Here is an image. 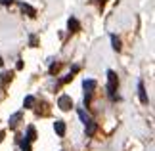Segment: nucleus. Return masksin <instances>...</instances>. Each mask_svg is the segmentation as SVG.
Listing matches in <instances>:
<instances>
[{
  "label": "nucleus",
  "instance_id": "obj_11",
  "mask_svg": "<svg viewBox=\"0 0 155 151\" xmlns=\"http://www.w3.org/2000/svg\"><path fill=\"white\" fill-rule=\"evenodd\" d=\"M111 42H113V48H115V50L119 52V50H121V40H119L117 37H115V34H113V37H111Z\"/></svg>",
  "mask_w": 155,
  "mask_h": 151
},
{
  "label": "nucleus",
  "instance_id": "obj_3",
  "mask_svg": "<svg viewBox=\"0 0 155 151\" xmlns=\"http://www.w3.org/2000/svg\"><path fill=\"white\" fill-rule=\"evenodd\" d=\"M82 86H84V90H86V96H90V94H92V90L96 88V80L88 78V80H84V82H82Z\"/></svg>",
  "mask_w": 155,
  "mask_h": 151
},
{
  "label": "nucleus",
  "instance_id": "obj_5",
  "mask_svg": "<svg viewBox=\"0 0 155 151\" xmlns=\"http://www.w3.org/2000/svg\"><path fill=\"white\" fill-rule=\"evenodd\" d=\"M54 128H56L58 136H63V134H65V123H63V120H56V124H54Z\"/></svg>",
  "mask_w": 155,
  "mask_h": 151
},
{
  "label": "nucleus",
  "instance_id": "obj_7",
  "mask_svg": "<svg viewBox=\"0 0 155 151\" xmlns=\"http://www.w3.org/2000/svg\"><path fill=\"white\" fill-rule=\"evenodd\" d=\"M21 10L25 11V14H29V15H31V17H35V15H37V10H35L33 6H29V4H25V2L21 4Z\"/></svg>",
  "mask_w": 155,
  "mask_h": 151
},
{
  "label": "nucleus",
  "instance_id": "obj_15",
  "mask_svg": "<svg viewBox=\"0 0 155 151\" xmlns=\"http://www.w3.org/2000/svg\"><path fill=\"white\" fill-rule=\"evenodd\" d=\"M2 78H4V82H6L8 78H12V73H4V75H2Z\"/></svg>",
  "mask_w": 155,
  "mask_h": 151
},
{
  "label": "nucleus",
  "instance_id": "obj_18",
  "mask_svg": "<svg viewBox=\"0 0 155 151\" xmlns=\"http://www.w3.org/2000/svg\"><path fill=\"white\" fill-rule=\"evenodd\" d=\"M2 136H4V132H2V130H0V140H2Z\"/></svg>",
  "mask_w": 155,
  "mask_h": 151
},
{
  "label": "nucleus",
  "instance_id": "obj_17",
  "mask_svg": "<svg viewBox=\"0 0 155 151\" xmlns=\"http://www.w3.org/2000/svg\"><path fill=\"white\" fill-rule=\"evenodd\" d=\"M0 2H2V4H6V6H10L12 2H14V0H0Z\"/></svg>",
  "mask_w": 155,
  "mask_h": 151
},
{
  "label": "nucleus",
  "instance_id": "obj_2",
  "mask_svg": "<svg viewBox=\"0 0 155 151\" xmlns=\"http://www.w3.org/2000/svg\"><path fill=\"white\" fill-rule=\"evenodd\" d=\"M58 105H59V109H63V111H67L73 107V100L69 98V96H61V98L58 100Z\"/></svg>",
  "mask_w": 155,
  "mask_h": 151
},
{
  "label": "nucleus",
  "instance_id": "obj_12",
  "mask_svg": "<svg viewBox=\"0 0 155 151\" xmlns=\"http://www.w3.org/2000/svg\"><path fill=\"white\" fill-rule=\"evenodd\" d=\"M23 105H25V107H33L35 105V98H33V96H27L25 101H23Z\"/></svg>",
  "mask_w": 155,
  "mask_h": 151
},
{
  "label": "nucleus",
  "instance_id": "obj_10",
  "mask_svg": "<svg viewBox=\"0 0 155 151\" xmlns=\"http://www.w3.org/2000/svg\"><path fill=\"white\" fill-rule=\"evenodd\" d=\"M19 119H21V111H19V113H14V115L10 117V126H12V128L17 124V120H19Z\"/></svg>",
  "mask_w": 155,
  "mask_h": 151
},
{
  "label": "nucleus",
  "instance_id": "obj_4",
  "mask_svg": "<svg viewBox=\"0 0 155 151\" xmlns=\"http://www.w3.org/2000/svg\"><path fill=\"white\" fill-rule=\"evenodd\" d=\"M138 96H140V101L142 103H147V96H146V88H144V84H138Z\"/></svg>",
  "mask_w": 155,
  "mask_h": 151
},
{
  "label": "nucleus",
  "instance_id": "obj_14",
  "mask_svg": "<svg viewBox=\"0 0 155 151\" xmlns=\"http://www.w3.org/2000/svg\"><path fill=\"white\" fill-rule=\"evenodd\" d=\"M19 146H21V151H31V143H29L27 140H23Z\"/></svg>",
  "mask_w": 155,
  "mask_h": 151
},
{
  "label": "nucleus",
  "instance_id": "obj_13",
  "mask_svg": "<svg viewBox=\"0 0 155 151\" xmlns=\"http://www.w3.org/2000/svg\"><path fill=\"white\" fill-rule=\"evenodd\" d=\"M79 117H81V120H82V123H88V120H90V117H88V115H86V111H82V109H79Z\"/></svg>",
  "mask_w": 155,
  "mask_h": 151
},
{
  "label": "nucleus",
  "instance_id": "obj_6",
  "mask_svg": "<svg viewBox=\"0 0 155 151\" xmlns=\"http://www.w3.org/2000/svg\"><path fill=\"white\" fill-rule=\"evenodd\" d=\"M67 25H69V31H71V33H77V31H79V29H81V25H79V21H77L75 17H71Z\"/></svg>",
  "mask_w": 155,
  "mask_h": 151
},
{
  "label": "nucleus",
  "instance_id": "obj_9",
  "mask_svg": "<svg viewBox=\"0 0 155 151\" xmlns=\"http://www.w3.org/2000/svg\"><path fill=\"white\" fill-rule=\"evenodd\" d=\"M37 140V132H35V126H29L27 128V142Z\"/></svg>",
  "mask_w": 155,
  "mask_h": 151
},
{
  "label": "nucleus",
  "instance_id": "obj_8",
  "mask_svg": "<svg viewBox=\"0 0 155 151\" xmlns=\"http://www.w3.org/2000/svg\"><path fill=\"white\" fill-rule=\"evenodd\" d=\"M94 132H96V123H94V120H88L86 123V136H92Z\"/></svg>",
  "mask_w": 155,
  "mask_h": 151
},
{
  "label": "nucleus",
  "instance_id": "obj_19",
  "mask_svg": "<svg viewBox=\"0 0 155 151\" xmlns=\"http://www.w3.org/2000/svg\"><path fill=\"white\" fill-rule=\"evenodd\" d=\"M2 63H4V61H2V57H0V65H2Z\"/></svg>",
  "mask_w": 155,
  "mask_h": 151
},
{
  "label": "nucleus",
  "instance_id": "obj_16",
  "mask_svg": "<svg viewBox=\"0 0 155 151\" xmlns=\"http://www.w3.org/2000/svg\"><path fill=\"white\" fill-rule=\"evenodd\" d=\"M58 67H59V65H52V67H50V73H56Z\"/></svg>",
  "mask_w": 155,
  "mask_h": 151
},
{
  "label": "nucleus",
  "instance_id": "obj_1",
  "mask_svg": "<svg viewBox=\"0 0 155 151\" xmlns=\"http://www.w3.org/2000/svg\"><path fill=\"white\" fill-rule=\"evenodd\" d=\"M107 92L113 100H115V90H117V75L113 73V71H107Z\"/></svg>",
  "mask_w": 155,
  "mask_h": 151
}]
</instances>
